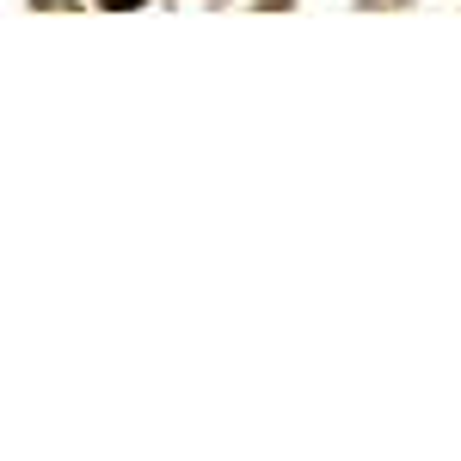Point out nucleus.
I'll return each instance as SVG.
<instances>
[{
	"label": "nucleus",
	"instance_id": "f257e3e1",
	"mask_svg": "<svg viewBox=\"0 0 461 461\" xmlns=\"http://www.w3.org/2000/svg\"><path fill=\"white\" fill-rule=\"evenodd\" d=\"M105 13H130V6H142V0H99Z\"/></svg>",
	"mask_w": 461,
	"mask_h": 461
}]
</instances>
